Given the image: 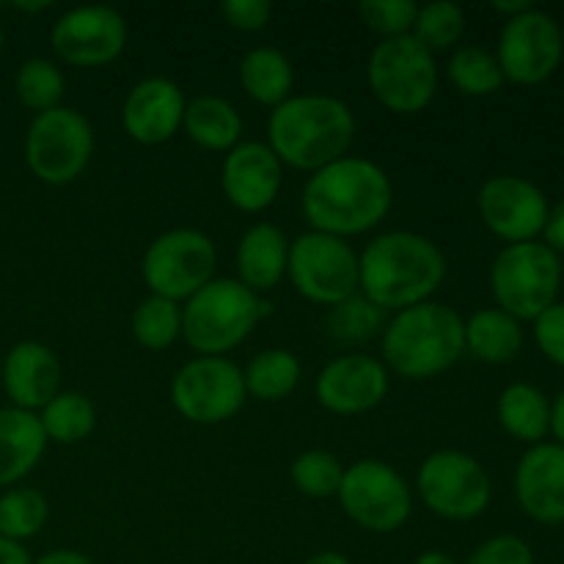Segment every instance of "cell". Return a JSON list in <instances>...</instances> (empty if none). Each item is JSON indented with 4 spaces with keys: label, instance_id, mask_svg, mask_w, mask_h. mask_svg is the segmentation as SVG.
Returning <instances> with one entry per match:
<instances>
[{
    "label": "cell",
    "instance_id": "30",
    "mask_svg": "<svg viewBox=\"0 0 564 564\" xmlns=\"http://www.w3.org/2000/svg\"><path fill=\"white\" fill-rule=\"evenodd\" d=\"M14 91L25 108L47 113V110L58 108L61 97H64V75L50 61L31 58L17 72Z\"/></svg>",
    "mask_w": 564,
    "mask_h": 564
},
{
    "label": "cell",
    "instance_id": "1",
    "mask_svg": "<svg viewBox=\"0 0 564 564\" xmlns=\"http://www.w3.org/2000/svg\"><path fill=\"white\" fill-rule=\"evenodd\" d=\"M391 182L369 160L341 158L314 171L303 191V213L319 235H361L386 218Z\"/></svg>",
    "mask_w": 564,
    "mask_h": 564
},
{
    "label": "cell",
    "instance_id": "29",
    "mask_svg": "<svg viewBox=\"0 0 564 564\" xmlns=\"http://www.w3.org/2000/svg\"><path fill=\"white\" fill-rule=\"evenodd\" d=\"M242 378H246V391L264 402H275L292 394L301 378V364L286 350H264L262 356L253 358Z\"/></svg>",
    "mask_w": 564,
    "mask_h": 564
},
{
    "label": "cell",
    "instance_id": "18",
    "mask_svg": "<svg viewBox=\"0 0 564 564\" xmlns=\"http://www.w3.org/2000/svg\"><path fill=\"white\" fill-rule=\"evenodd\" d=\"M389 389L386 369L369 356H345L317 378V400L334 413H364L378 405Z\"/></svg>",
    "mask_w": 564,
    "mask_h": 564
},
{
    "label": "cell",
    "instance_id": "48",
    "mask_svg": "<svg viewBox=\"0 0 564 564\" xmlns=\"http://www.w3.org/2000/svg\"><path fill=\"white\" fill-rule=\"evenodd\" d=\"M14 9H22V11H42V9H50V3H14Z\"/></svg>",
    "mask_w": 564,
    "mask_h": 564
},
{
    "label": "cell",
    "instance_id": "13",
    "mask_svg": "<svg viewBox=\"0 0 564 564\" xmlns=\"http://www.w3.org/2000/svg\"><path fill=\"white\" fill-rule=\"evenodd\" d=\"M176 411L196 424H218L235 416L246 402V378L231 361L204 356L185 364L171 386Z\"/></svg>",
    "mask_w": 564,
    "mask_h": 564
},
{
    "label": "cell",
    "instance_id": "35",
    "mask_svg": "<svg viewBox=\"0 0 564 564\" xmlns=\"http://www.w3.org/2000/svg\"><path fill=\"white\" fill-rule=\"evenodd\" d=\"M380 325H383V308L369 303L367 297H347L328 314V328L339 341L372 339Z\"/></svg>",
    "mask_w": 564,
    "mask_h": 564
},
{
    "label": "cell",
    "instance_id": "38",
    "mask_svg": "<svg viewBox=\"0 0 564 564\" xmlns=\"http://www.w3.org/2000/svg\"><path fill=\"white\" fill-rule=\"evenodd\" d=\"M466 564H534V554L516 534H501L479 545Z\"/></svg>",
    "mask_w": 564,
    "mask_h": 564
},
{
    "label": "cell",
    "instance_id": "24",
    "mask_svg": "<svg viewBox=\"0 0 564 564\" xmlns=\"http://www.w3.org/2000/svg\"><path fill=\"white\" fill-rule=\"evenodd\" d=\"M466 347L488 364H507L521 352L523 330L516 317L501 308L477 312L466 325Z\"/></svg>",
    "mask_w": 564,
    "mask_h": 564
},
{
    "label": "cell",
    "instance_id": "41",
    "mask_svg": "<svg viewBox=\"0 0 564 564\" xmlns=\"http://www.w3.org/2000/svg\"><path fill=\"white\" fill-rule=\"evenodd\" d=\"M545 246L554 253H564V198L554 209H549V220H545Z\"/></svg>",
    "mask_w": 564,
    "mask_h": 564
},
{
    "label": "cell",
    "instance_id": "49",
    "mask_svg": "<svg viewBox=\"0 0 564 564\" xmlns=\"http://www.w3.org/2000/svg\"><path fill=\"white\" fill-rule=\"evenodd\" d=\"M0 47H3V31H0Z\"/></svg>",
    "mask_w": 564,
    "mask_h": 564
},
{
    "label": "cell",
    "instance_id": "22",
    "mask_svg": "<svg viewBox=\"0 0 564 564\" xmlns=\"http://www.w3.org/2000/svg\"><path fill=\"white\" fill-rule=\"evenodd\" d=\"M47 435L31 411L3 408L0 411V485L20 482L44 455Z\"/></svg>",
    "mask_w": 564,
    "mask_h": 564
},
{
    "label": "cell",
    "instance_id": "34",
    "mask_svg": "<svg viewBox=\"0 0 564 564\" xmlns=\"http://www.w3.org/2000/svg\"><path fill=\"white\" fill-rule=\"evenodd\" d=\"M463 25L466 22H463L460 6L438 0V3H430L424 9H419L416 22H413V28H416L413 39L422 47H427L430 53L433 50H446L463 36Z\"/></svg>",
    "mask_w": 564,
    "mask_h": 564
},
{
    "label": "cell",
    "instance_id": "32",
    "mask_svg": "<svg viewBox=\"0 0 564 564\" xmlns=\"http://www.w3.org/2000/svg\"><path fill=\"white\" fill-rule=\"evenodd\" d=\"M449 77L463 94H471V97H488L499 91L505 83L499 61L479 47L457 50L449 61Z\"/></svg>",
    "mask_w": 564,
    "mask_h": 564
},
{
    "label": "cell",
    "instance_id": "25",
    "mask_svg": "<svg viewBox=\"0 0 564 564\" xmlns=\"http://www.w3.org/2000/svg\"><path fill=\"white\" fill-rule=\"evenodd\" d=\"M182 124H185L187 135H191L198 147L213 149V152L235 149L242 130V121L240 116H237V110L220 97L193 99L191 105H185Z\"/></svg>",
    "mask_w": 564,
    "mask_h": 564
},
{
    "label": "cell",
    "instance_id": "20",
    "mask_svg": "<svg viewBox=\"0 0 564 564\" xmlns=\"http://www.w3.org/2000/svg\"><path fill=\"white\" fill-rule=\"evenodd\" d=\"M185 116V97L180 88L165 77H149L141 80L130 91L124 102V130L135 138L138 143L169 141L182 124Z\"/></svg>",
    "mask_w": 564,
    "mask_h": 564
},
{
    "label": "cell",
    "instance_id": "28",
    "mask_svg": "<svg viewBox=\"0 0 564 564\" xmlns=\"http://www.w3.org/2000/svg\"><path fill=\"white\" fill-rule=\"evenodd\" d=\"M39 422H42L47 438L58 441V444H77V441H83L94 430L97 413H94V405L83 394L61 391L55 400H50L42 408Z\"/></svg>",
    "mask_w": 564,
    "mask_h": 564
},
{
    "label": "cell",
    "instance_id": "9",
    "mask_svg": "<svg viewBox=\"0 0 564 564\" xmlns=\"http://www.w3.org/2000/svg\"><path fill=\"white\" fill-rule=\"evenodd\" d=\"M286 270L301 295L325 306H336L352 297L356 286L361 284L352 248L339 237L319 235V231L303 235L292 242Z\"/></svg>",
    "mask_w": 564,
    "mask_h": 564
},
{
    "label": "cell",
    "instance_id": "26",
    "mask_svg": "<svg viewBox=\"0 0 564 564\" xmlns=\"http://www.w3.org/2000/svg\"><path fill=\"white\" fill-rule=\"evenodd\" d=\"M499 422L512 438L538 444L551 433V405L540 389L516 383L499 400Z\"/></svg>",
    "mask_w": 564,
    "mask_h": 564
},
{
    "label": "cell",
    "instance_id": "43",
    "mask_svg": "<svg viewBox=\"0 0 564 564\" xmlns=\"http://www.w3.org/2000/svg\"><path fill=\"white\" fill-rule=\"evenodd\" d=\"M33 564H97V562H91L88 556L77 554V551H50V554H44L42 560L33 562Z\"/></svg>",
    "mask_w": 564,
    "mask_h": 564
},
{
    "label": "cell",
    "instance_id": "16",
    "mask_svg": "<svg viewBox=\"0 0 564 564\" xmlns=\"http://www.w3.org/2000/svg\"><path fill=\"white\" fill-rule=\"evenodd\" d=\"M479 213L485 226L501 240L532 242L549 220L543 191L521 176H494L479 191Z\"/></svg>",
    "mask_w": 564,
    "mask_h": 564
},
{
    "label": "cell",
    "instance_id": "42",
    "mask_svg": "<svg viewBox=\"0 0 564 564\" xmlns=\"http://www.w3.org/2000/svg\"><path fill=\"white\" fill-rule=\"evenodd\" d=\"M0 564H33V560L20 543L0 538Z\"/></svg>",
    "mask_w": 564,
    "mask_h": 564
},
{
    "label": "cell",
    "instance_id": "46",
    "mask_svg": "<svg viewBox=\"0 0 564 564\" xmlns=\"http://www.w3.org/2000/svg\"><path fill=\"white\" fill-rule=\"evenodd\" d=\"M303 564H350V560L341 554H334V551H323V554H314L308 556Z\"/></svg>",
    "mask_w": 564,
    "mask_h": 564
},
{
    "label": "cell",
    "instance_id": "17",
    "mask_svg": "<svg viewBox=\"0 0 564 564\" xmlns=\"http://www.w3.org/2000/svg\"><path fill=\"white\" fill-rule=\"evenodd\" d=\"M516 494L538 523H564V446L534 444L518 463Z\"/></svg>",
    "mask_w": 564,
    "mask_h": 564
},
{
    "label": "cell",
    "instance_id": "33",
    "mask_svg": "<svg viewBox=\"0 0 564 564\" xmlns=\"http://www.w3.org/2000/svg\"><path fill=\"white\" fill-rule=\"evenodd\" d=\"M182 314L174 301L165 297H147L132 314V334L149 350H163L180 336Z\"/></svg>",
    "mask_w": 564,
    "mask_h": 564
},
{
    "label": "cell",
    "instance_id": "12",
    "mask_svg": "<svg viewBox=\"0 0 564 564\" xmlns=\"http://www.w3.org/2000/svg\"><path fill=\"white\" fill-rule=\"evenodd\" d=\"M339 499L347 516L369 532H394L411 516L405 479L380 460H361L341 477Z\"/></svg>",
    "mask_w": 564,
    "mask_h": 564
},
{
    "label": "cell",
    "instance_id": "27",
    "mask_svg": "<svg viewBox=\"0 0 564 564\" xmlns=\"http://www.w3.org/2000/svg\"><path fill=\"white\" fill-rule=\"evenodd\" d=\"M292 66L286 55H281L273 47H257L242 58L240 64V83L251 99L262 105L286 102L292 91Z\"/></svg>",
    "mask_w": 564,
    "mask_h": 564
},
{
    "label": "cell",
    "instance_id": "39",
    "mask_svg": "<svg viewBox=\"0 0 564 564\" xmlns=\"http://www.w3.org/2000/svg\"><path fill=\"white\" fill-rule=\"evenodd\" d=\"M534 339L545 358L564 367V303H554L534 319Z\"/></svg>",
    "mask_w": 564,
    "mask_h": 564
},
{
    "label": "cell",
    "instance_id": "19",
    "mask_svg": "<svg viewBox=\"0 0 564 564\" xmlns=\"http://www.w3.org/2000/svg\"><path fill=\"white\" fill-rule=\"evenodd\" d=\"M224 191L242 213H259L281 191V163L264 143H240L224 163Z\"/></svg>",
    "mask_w": 564,
    "mask_h": 564
},
{
    "label": "cell",
    "instance_id": "11",
    "mask_svg": "<svg viewBox=\"0 0 564 564\" xmlns=\"http://www.w3.org/2000/svg\"><path fill=\"white\" fill-rule=\"evenodd\" d=\"M424 505L449 521H471L490 505V479L466 452H435L419 468Z\"/></svg>",
    "mask_w": 564,
    "mask_h": 564
},
{
    "label": "cell",
    "instance_id": "21",
    "mask_svg": "<svg viewBox=\"0 0 564 564\" xmlns=\"http://www.w3.org/2000/svg\"><path fill=\"white\" fill-rule=\"evenodd\" d=\"M3 386L14 408L33 413L61 394L58 358L39 341H22L6 356Z\"/></svg>",
    "mask_w": 564,
    "mask_h": 564
},
{
    "label": "cell",
    "instance_id": "31",
    "mask_svg": "<svg viewBox=\"0 0 564 564\" xmlns=\"http://www.w3.org/2000/svg\"><path fill=\"white\" fill-rule=\"evenodd\" d=\"M47 521V501L39 490L17 488L0 499V538L20 540L33 538Z\"/></svg>",
    "mask_w": 564,
    "mask_h": 564
},
{
    "label": "cell",
    "instance_id": "47",
    "mask_svg": "<svg viewBox=\"0 0 564 564\" xmlns=\"http://www.w3.org/2000/svg\"><path fill=\"white\" fill-rule=\"evenodd\" d=\"M413 564H457V562L452 560L449 554H444V551H427V554L419 556Z\"/></svg>",
    "mask_w": 564,
    "mask_h": 564
},
{
    "label": "cell",
    "instance_id": "14",
    "mask_svg": "<svg viewBox=\"0 0 564 564\" xmlns=\"http://www.w3.org/2000/svg\"><path fill=\"white\" fill-rule=\"evenodd\" d=\"M564 39L562 28L545 11H527L507 20L499 39V69L505 80L518 86L545 83L562 64Z\"/></svg>",
    "mask_w": 564,
    "mask_h": 564
},
{
    "label": "cell",
    "instance_id": "40",
    "mask_svg": "<svg viewBox=\"0 0 564 564\" xmlns=\"http://www.w3.org/2000/svg\"><path fill=\"white\" fill-rule=\"evenodd\" d=\"M224 17L237 31H262L270 20L273 6L268 0H226Z\"/></svg>",
    "mask_w": 564,
    "mask_h": 564
},
{
    "label": "cell",
    "instance_id": "5",
    "mask_svg": "<svg viewBox=\"0 0 564 564\" xmlns=\"http://www.w3.org/2000/svg\"><path fill=\"white\" fill-rule=\"evenodd\" d=\"M262 317V301L240 281L218 279L196 292L182 312L187 345L207 356L240 345Z\"/></svg>",
    "mask_w": 564,
    "mask_h": 564
},
{
    "label": "cell",
    "instance_id": "2",
    "mask_svg": "<svg viewBox=\"0 0 564 564\" xmlns=\"http://www.w3.org/2000/svg\"><path fill=\"white\" fill-rule=\"evenodd\" d=\"M358 273L369 303L378 308H411L438 290L446 262L427 237L391 231L369 242Z\"/></svg>",
    "mask_w": 564,
    "mask_h": 564
},
{
    "label": "cell",
    "instance_id": "3",
    "mask_svg": "<svg viewBox=\"0 0 564 564\" xmlns=\"http://www.w3.org/2000/svg\"><path fill=\"white\" fill-rule=\"evenodd\" d=\"M356 121L350 108L334 97H295L270 116V149L279 163L319 171L341 160L352 143Z\"/></svg>",
    "mask_w": 564,
    "mask_h": 564
},
{
    "label": "cell",
    "instance_id": "15",
    "mask_svg": "<svg viewBox=\"0 0 564 564\" xmlns=\"http://www.w3.org/2000/svg\"><path fill=\"white\" fill-rule=\"evenodd\" d=\"M127 44L124 17L108 6L66 11L53 28V50L75 66H102L119 58Z\"/></svg>",
    "mask_w": 564,
    "mask_h": 564
},
{
    "label": "cell",
    "instance_id": "10",
    "mask_svg": "<svg viewBox=\"0 0 564 564\" xmlns=\"http://www.w3.org/2000/svg\"><path fill=\"white\" fill-rule=\"evenodd\" d=\"M215 246L207 235L176 229L158 237L143 257V279L152 292L165 301L193 297L213 281Z\"/></svg>",
    "mask_w": 564,
    "mask_h": 564
},
{
    "label": "cell",
    "instance_id": "4",
    "mask_svg": "<svg viewBox=\"0 0 564 564\" xmlns=\"http://www.w3.org/2000/svg\"><path fill=\"white\" fill-rule=\"evenodd\" d=\"M466 347V325L444 303L402 308L383 336V356L405 378H433L446 372Z\"/></svg>",
    "mask_w": 564,
    "mask_h": 564
},
{
    "label": "cell",
    "instance_id": "44",
    "mask_svg": "<svg viewBox=\"0 0 564 564\" xmlns=\"http://www.w3.org/2000/svg\"><path fill=\"white\" fill-rule=\"evenodd\" d=\"M551 433L556 435L560 446H564V391L556 397L554 405H551Z\"/></svg>",
    "mask_w": 564,
    "mask_h": 564
},
{
    "label": "cell",
    "instance_id": "8",
    "mask_svg": "<svg viewBox=\"0 0 564 564\" xmlns=\"http://www.w3.org/2000/svg\"><path fill=\"white\" fill-rule=\"evenodd\" d=\"M94 152V132L77 110L53 108L33 119L25 138L28 169L47 185L77 180Z\"/></svg>",
    "mask_w": 564,
    "mask_h": 564
},
{
    "label": "cell",
    "instance_id": "6",
    "mask_svg": "<svg viewBox=\"0 0 564 564\" xmlns=\"http://www.w3.org/2000/svg\"><path fill=\"white\" fill-rule=\"evenodd\" d=\"M562 284L560 253L545 242H516L496 257L490 286L501 312L516 319H538L556 303Z\"/></svg>",
    "mask_w": 564,
    "mask_h": 564
},
{
    "label": "cell",
    "instance_id": "45",
    "mask_svg": "<svg viewBox=\"0 0 564 564\" xmlns=\"http://www.w3.org/2000/svg\"><path fill=\"white\" fill-rule=\"evenodd\" d=\"M494 9L501 11V14H507L512 20V17H521V14H527V11H532L534 6L529 3V0H494Z\"/></svg>",
    "mask_w": 564,
    "mask_h": 564
},
{
    "label": "cell",
    "instance_id": "7",
    "mask_svg": "<svg viewBox=\"0 0 564 564\" xmlns=\"http://www.w3.org/2000/svg\"><path fill=\"white\" fill-rule=\"evenodd\" d=\"M367 75L378 102L394 113H419L427 108L438 83L433 53L411 33L380 42L372 50Z\"/></svg>",
    "mask_w": 564,
    "mask_h": 564
},
{
    "label": "cell",
    "instance_id": "23",
    "mask_svg": "<svg viewBox=\"0 0 564 564\" xmlns=\"http://www.w3.org/2000/svg\"><path fill=\"white\" fill-rule=\"evenodd\" d=\"M286 240L275 226L259 224L242 237L237 248V270L240 284L251 292H268L281 281L286 270Z\"/></svg>",
    "mask_w": 564,
    "mask_h": 564
},
{
    "label": "cell",
    "instance_id": "37",
    "mask_svg": "<svg viewBox=\"0 0 564 564\" xmlns=\"http://www.w3.org/2000/svg\"><path fill=\"white\" fill-rule=\"evenodd\" d=\"M358 14L369 31L386 39H397L408 36V28H413L416 22L419 6L411 0H364L358 6Z\"/></svg>",
    "mask_w": 564,
    "mask_h": 564
},
{
    "label": "cell",
    "instance_id": "36",
    "mask_svg": "<svg viewBox=\"0 0 564 564\" xmlns=\"http://www.w3.org/2000/svg\"><path fill=\"white\" fill-rule=\"evenodd\" d=\"M341 477H345V468L328 452H306L292 466V479H295L297 490L314 496V499L339 494Z\"/></svg>",
    "mask_w": 564,
    "mask_h": 564
}]
</instances>
